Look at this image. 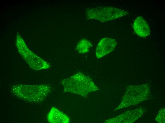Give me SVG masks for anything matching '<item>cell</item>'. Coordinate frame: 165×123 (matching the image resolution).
Instances as JSON below:
<instances>
[{
    "label": "cell",
    "mask_w": 165,
    "mask_h": 123,
    "mask_svg": "<svg viewBox=\"0 0 165 123\" xmlns=\"http://www.w3.org/2000/svg\"><path fill=\"white\" fill-rule=\"evenodd\" d=\"M51 90L48 86L42 84H17L14 85L11 89V92L16 97L31 103L41 102L48 95Z\"/></svg>",
    "instance_id": "obj_1"
},
{
    "label": "cell",
    "mask_w": 165,
    "mask_h": 123,
    "mask_svg": "<svg viewBox=\"0 0 165 123\" xmlns=\"http://www.w3.org/2000/svg\"><path fill=\"white\" fill-rule=\"evenodd\" d=\"M62 83L64 91L83 96L98 89L90 78L80 73L64 80Z\"/></svg>",
    "instance_id": "obj_2"
},
{
    "label": "cell",
    "mask_w": 165,
    "mask_h": 123,
    "mask_svg": "<svg viewBox=\"0 0 165 123\" xmlns=\"http://www.w3.org/2000/svg\"><path fill=\"white\" fill-rule=\"evenodd\" d=\"M129 14L127 11L111 7H101L87 9L86 17L88 19H94L102 22L116 19Z\"/></svg>",
    "instance_id": "obj_3"
},
{
    "label": "cell",
    "mask_w": 165,
    "mask_h": 123,
    "mask_svg": "<svg viewBox=\"0 0 165 123\" xmlns=\"http://www.w3.org/2000/svg\"><path fill=\"white\" fill-rule=\"evenodd\" d=\"M117 44L115 40L110 38L102 39L97 46L96 54L98 58H101L112 52Z\"/></svg>",
    "instance_id": "obj_4"
},
{
    "label": "cell",
    "mask_w": 165,
    "mask_h": 123,
    "mask_svg": "<svg viewBox=\"0 0 165 123\" xmlns=\"http://www.w3.org/2000/svg\"><path fill=\"white\" fill-rule=\"evenodd\" d=\"M133 27L136 34L141 37L145 38L150 34V31L148 24L141 16L137 17L135 20Z\"/></svg>",
    "instance_id": "obj_5"
},
{
    "label": "cell",
    "mask_w": 165,
    "mask_h": 123,
    "mask_svg": "<svg viewBox=\"0 0 165 123\" xmlns=\"http://www.w3.org/2000/svg\"><path fill=\"white\" fill-rule=\"evenodd\" d=\"M47 119L50 123H66L69 121L66 115L54 107L51 109L48 114Z\"/></svg>",
    "instance_id": "obj_6"
},
{
    "label": "cell",
    "mask_w": 165,
    "mask_h": 123,
    "mask_svg": "<svg viewBox=\"0 0 165 123\" xmlns=\"http://www.w3.org/2000/svg\"><path fill=\"white\" fill-rule=\"evenodd\" d=\"M91 46V44L88 40L83 39L78 43L76 50L80 53H84L88 51Z\"/></svg>",
    "instance_id": "obj_7"
},
{
    "label": "cell",
    "mask_w": 165,
    "mask_h": 123,
    "mask_svg": "<svg viewBox=\"0 0 165 123\" xmlns=\"http://www.w3.org/2000/svg\"><path fill=\"white\" fill-rule=\"evenodd\" d=\"M165 109H163L160 110L156 119V120L159 123L165 122Z\"/></svg>",
    "instance_id": "obj_8"
}]
</instances>
